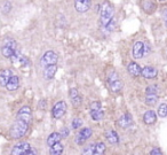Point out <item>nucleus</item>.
Segmentation results:
<instances>
[{
  "mask_svg": "<svg viewBox=\"0 0 167 155\" xmlns=\"http://www.w3.org/2000/svg\"><path fill=\"white\" fill-rule=\"evenodd\" d=\"M29 125L30 123L22 120V118H19L16 117V121L15 123L13 124L12 129H11V136L13 139H20L22 137L25 136V133L28 132L29 130Z\"/></svg>",
  "mask_w": 167,
  "mask_h": 155,
  "instance_id": "obj_1",
  "label": "nucleus"
},
{
  "mask_svg": "<svg viewBox=\"0 0 167 155\" xmlns=\"http://www.w3.org/2000/svg\"><path fill=\"white\" fill-rule=\"evenodd\" d=\"M113 7L109 3H104L100 11V22L103 27H105L113 19Z\"/></svg>",
  "mask_w": 167,
  "mask_h": 155,
  "instance_id": "obj_2",
  "label": "nucleus"
},
{
  "mask_svg": "<svg viewBox=\"0 0 167 155\" xmlns=\"http://www.w3.org/2000/svg\"><path fill=\"white\" fill-rule=\"evenodd\" d=\"M17 43L16 40H14L13 38H6L4 40V44L1 46V53L7 59H11L13 56V54L16 52L17 49Z\"/></svg>",
  "mask_w": 167,
  "mask_h": 155,
  "instance_id": "obj_3",
  "label": "nucleus"
},
{
  "mask_svg": "<svg viewBox=\"0 0 167 155\" xmlns=\"http://www.w3.org/2000/svg\"><path fill=\"white\" fill-rule=\"evenodd\" d=\"M108 84H109V88L110 90L113 92V93H119L123 88H124V84L123 82L119 80V76L117 72H110L108 75Z\"/></svg>",
  "mask_w": 167,
  "mask_h": 155,
  "instance_id": "obj_4",
  "label": "nucleus"
},
{
  "mask_svg": "<svg viewBox=\"0 0 167 155\" xmlns=\"http://www.w3.org/2000/svg\"><path fill=\"white\" fill-rule=\"evenodd\" d=\"M57 60H58L57 54H56L54 51H47V52L42 55V57H41V60H40V65H41L42 68H45V67L50 65V64H56V63H57Z\"/></svg>",
  "mask_w": 167,
  "mask_h": 155,
  "instance_id": "obj_5",
  "label": "nucleus"
},
{
  "mask_svg": "<svg viewBox=\"0 0 167 155\" xmlns=\"http://www.w3.org/2000/svg\"><path fill=\"white\" fill-rule=\"evenodd\" d=\"M66 108H68V106H66V102L65 101H58V102H56L54 105V107L52 108V116L54 118H56V120L63 117L65 115V113H66Z\"/></svg>",
  "mask_w": 167,
  "mask_h": 155,
  "instance_id": "obj_6",
  "label": "nucleus"
},
{
  "mask_svg": "<svg viewBox=\"0 0 167 155\" xmlns=\"http://www.w3.org/2000/svg\"><path fill=\"white\" fill-rule=\"evenodd\" d=\"M92 134H93V131H92L91 128H84V129H81V130L78 132V134L76 136L74 141H76L78 145H84V144L86 142V140H87L88 138H91Z\"/></svg>",
  "mask_w": 167,
  "mask_h": 155,
  "instance_id": "obj_7",
  "label": "nucleus"
},
{
  "mask_svg": "<svg viewBox=\"0 0 167 155\" xmlns=\"http://www.w3.org/2000/svg\"><path fill=\"white\" fill-rule=\"evenodd\" d=\"M31 149V145L29 142H20L12 148L11 155H24Z\"/></svg>",
  "mask_w": 167,
  "mask_h": 155,
  "instance_id": "obj_8",
  "label": "nucleus"
},
{
  "mask_svg": "<svg viewBox=\"0 0 167 155\" xmlns=\"http://www.w3.org/2000/svg\"><path fill=\"white\" fill-rule=\"evenodd\" d=\"M69 97H70V100H71V104L74 108H78L81 106V102H82V99H81V96L79 93V91L77 89H70L69 91Z\"/></svg>",
  "mask_w": 167,
  "mask_h": 155,
  "instance_id": "obj_9",
  "label": "nucleus"
},
{
  "mask_svg": "<svg viewBox=\"0 0 167 155\" xmlns=\"http://www.w3.org/2000/svg\"><path fill=\"white\" fill-rule=\"evenodd\" d=\"M92 5V0H74V8L79 13H86Z\"/></svg>",
  "mask_w": 167,
  "mask_h": 155,
  "instance_id": "obj_10",
  "label": "nucleus"
},
{
  "mask_svg": "<svg viewBox=\"0 0 167 155\" xmlns=\"http://www.w3.org/2000/svg\"><path fill=\"white\" fill-rule=\"evenodd\" d=\"M16 117L22 118V120H24V121L31 123V120H32V112H31V108H30L29 106H23V107L19 110Z\"/></svg>",
  "mask_w": 167,
  "mask_h": 155,
  "instance_id": "obj_11",
  "label": "nucleus"
},
{
  "mask_svg": "<svg viewBox=\"0 0 167 155\" xmlns=\"http://www.w3.org/2000/svg\"><path fill=\"white\" fill-rule=\"evenodd\" d=\"M144 56V43L136 41L133 46V57L139 60Z\"/></svg>",
  "mask_w": 167,
  "mask_h": 155,
  "instance_id": "obj_12",
  "label": "nucleus"
},
{
  "mask_svg": "<svg viewBox=\"0 0 167 155\" xmlns=\"http://www.w3.org/2000/svg\"><path fill=\"white\" fill-rule=\"evenodd\" d=\"M157 73H158V70L153 67H144L142 70H141V76L144 77V78L146 80H152L154 78V77H157Z\"/></svg>",
  "mask_w": 167,
  "mask_h": 155,
  "instance_id": "obj_13",
  "label": "nucleus"
},
{
  "mask_svg": "<svg viewBox=\"0 0 167 155\" xmlns=\"http://www.w3.org/2000/svg\"><path fill=\"white\" fill-rule=\"evenodd\" d=\"M133 124V117L129 113H125L118 121V125L123 129H127Z\"/></svg>",
  "mask_w": 167,
  "mask_h": 155,
  "instance_id": "obj_14",
  "label": "nucleus"
},
{
  "mask_svg": "<svg viewBox=\"0 0 167 155\" xmlns=\"http://www.w3.org/2000/svg\"><path fill=\"white\" fill-rule=\"evenodd\" d=\"M12 76H13V72L11 69H4L0 71V86L6 88V85Z\"/></svg>",
  "mask_w": 167,
  "mask_h": 155,
  "instance_id": "obj_15",
  "label": "nucleus"
},
{
  "mask_svg": "<svg viewBox=\"0 0 167 155\" xmlns=\"http://www.w3.org/2000/svg\"><path fill=\"white\" fill-rule=\"evenodd\" d=\"M57 71V64H50V65H47L44 68V77L49 81V80H53L54 76Z\"/></svg>",
  "mask_w": 167,
  "mask_h": 155,
  "instance_id": "obj_16",
  "label": "nucleus"
},
{
  "mask_svg": "<svg viewBox=\"0 0 167 155\" xmlns=\"http://www.w3.org/2000/svg\"><path fill=\"white\" fill-rule=\"evenodd\" d=\"M19 88H20V78H19V76L13 75L11 78H9L7 85H6V89H7L8 91H15V90H17Z\"/></svg>",
  "mask_w": 167,
  "mask_h": 155,
  "instance_id": "obj_17",
  "label": "nucleus"
},
{
  "mask_svg": "<svg viewBox=\"0 0 167 155\" xmlns=\"http://www.w3.org/2000/svg\"><path fill=\"white\" fill-rule=\"evenodd\" d=\"M143 121L145 124L148 125H151V124H154L156 121H157V115L153 110H146L143 115Z\"/></svg>",
  "mask_w": 167,
  "mask_h": 155,
  "instance_id": "obj_18",
  "label": "nucleus"
},
{
  "mask_svg": "<svg viewBox=\"0 0 167 155\" xmlns=\"http://www.w3.org/2000/svg\"><path fill=\"white\" fill-rule=\"evenodd\" d=\"M105 138L108 140V142H110L111 145H116L119 142V136L115 130H108L105 131Z\"/></svg>",
  "mask_w": 167,
  "mask_h": 155,
  "instance_id": "obj_19",
  "label": "nucleus"
},
{
  "mask_svg": "<svg viewBox=\"0 0 167 155\" xmlns=\"http://www.w3.org/2000/svg\"><path fill=\"white\" fill-rule=\"evenodd\" d=\"M142 8L146 14H152L156 11V4L152 0H142Z\"/></svg>",
  "mask_w": 167,
  "mask_h": 155,
  "instance_id": "obj_20",
  "label": "nucleus"
},
{
  "mask_svg": "<svg viewBox=\"0 0 167 155\" xmlns=\"http://www.w3.org/2000/svg\"><path fill=\"white\" fill-rule=\"evenodd\" d=\"M141 67L136 63V62H131L128 65H127V71L129 75L134 76V77H137L141 75Z\"/></svg>",
  "mask_w": 167,
  "mask_h": 155,
  "instance_id": "obj_21",
  "label": "nucleus"
},
{
  "mask_svg": "<svg viewBox=\"0 0 167 155\" xmlns=\"http://www.w3.org/2000/svg\"><path fill=\"white\" fill-rule=\"evenodd\" d=\"M61 139H62V138H61L60 132H53V133H50V134L48 136V138H47V146H48V147H52L53 145L60 142Z\"/></svg>",
  "mask_w": 167,
  "mask_h": 155,
  "instance_id": "obj_22",
  "label": "nucleus"
},
{
  "mask_svg": "<svg viewBox=\"0 0 167 155\" xmlns=\"http://www.w3.org/2000/svg\"><path fill=\"white\" fill-rule=\"evenodd\" d=\"M63 150H64V146L61 141L53 145L52 147H49V154L50 155H62Z\"/></svg>",
  "mask_w": 167,
  "mask_h": 155,
  "instance_id": "obj_23",
  "label": "nucleus"
},
{
  "mask_svg": "<svg viewBox=\"0 0 167 155\" xmlns=\"http://www.w3.org/2000/svg\"><path fill=\"white\" fill-rule=\"evenodd\" d=\"M91 116H92V120H93V121L100 122V121H102L103 117H104V110H103L102 108L91 110Z\"/></svg>",
  "mask_w": 167,
  "mask_h": 155,
  "instance_id": "obj_24",
  "label": "nucleus"
},
{
  "mask_svg": "<svg viewBox=\"0 0 167 155\" xmlns=\"http://www.w3.org/2000/svg\"><path fill=\"white\" fill-rule=\"evenodd\" d=\"M104 154H105V144L102 141H99L97 144H95L93 155H104Z\"/></svg>",
  "mask_w": 167,
  "mask_h": 155,
  "instance_id": "obj_25",
  "label": "nucleus"
},
{
  "mask_svg": "<svg viewBox=\"0 0 167 155\" xmlns=\"http://www.w3.org/2000/svg\"><path fill=\"white\" fill-rule=\"evenodd\" d=\"M158 101V94H146L145 96V105L152 107Z\"/></svg>",
  "mask_w": 167,
  "mask_h": 155,
  "instance_id": "obj_26",
  "label": "nucleus"
},
{
  "mask_svg": "<svg viewBox=\"0 0 167 155\" xmlns=\"http://www.w3.org/2000/svg\"><path fill=\"white\" fill-rule=\"evenodd\" d=\"M0 9L4 14H8L12 9V4L8 1V0H4V1L0 4Z\"/></svg>",
  "mask_w": 167,
  "mask_h": 155,
  "instance_id": "obj_27",
  "label": "nucleus"
},
{
  "mask_svg": "<svg viewBox=\"0 0 167 155\" xmlns=\"http://www.w3.org/2000/svg\"><path fill=\"white\" fill-rule=\"evenodd\" d=\"M157 114L159 117H166L167 116V104L159 105V107L157 109Z\"/></svg>",
  "mask_w": 167,
  "mask_h": 155,
  "instance_id": "obj_28",
  "label": "nucleus"
},
{
  "mask_svg": "<svg viewBox=\"0 0 167 155\" xmlns=\"http://www.w3.org/2000/svg\"><path fill=\"white\" fill-rule=\"evenodd\" d=\"M94 148H95V144H89L82 149L80 155H93L94 154Z\"/></svg>",
  "mask_w": 167,
  "mask_h": 155,
  "instance_id": "obj_29",
  "label": "nucleus"
},
{
  "mask_svg": "<svg viewBox=\"0 0 167 155\" xmlns=\"http://www.w3.org/2000/svg\"><path fill=\"white\" fill-rule=\"evenodd\" d=\"M158 92H159V89H158L157 85H150L145 90L146 94H158Z\"/></svg>",
  "mask_w": 167,
  "mask_h": 155,
  "instance_id": "obj_30",
  "label": "nucleus"
},
{
  "mask_svg": "<svg viewBox=\"0 0 167 155\" xmlns=\"http://www.w3.org/2000/svg\"><path fill=\"white\" fill-rule=\"evenodd\" d=\"M116 25H117V22H116L115 17H113V19H112V20H111V21H110V22H109V23H108V24H107L104 28H105L108 31H112V30L116 28Z\"/></svg>",
  "mask_w": 167,
  "mask_h": 155,
  "instance_id": "obj_31",
  "label": "nucleus"
},
{
  "mask_svg": "<svg viewBox=\"0 0 167 155\" xmlns=\"http://www.w3.org/2000/svg\"><path fill=\"white\" fill-rule=\"evenodd\" d=\"M72 129H74V130H77V129H80V126L82 125V121L80 120V118H74L73 121H72Z\"/></svg>",
  "mask_w": 167,
  "mask_h": 155,
  "instance_id": "obj_32",
  "label": "nucleus"
},
{
  "mask_svg": "<svg viewBox=\"0 0 167 155\" xmlns=\"http://www.w3.org/2000/svg\"><path fill=\"white\" fill-rule=\"evenodd\" d=\"M60 134H61V138H66V137L70 134V130H69L68 128H63V129L61 130Z\"/></svg>",
  "mask_w": 167,
  "mask_h": 155,
  "instance_id": "obj_33",
  "label": "nucleus"
},
{
  "mask_svg": "<svg viewBox=\"0 0 167 155\" xmlns=\"http://www.w3.org/2000/svg\"><path fill=\"white\" fill-rule=\"evenodd\" d=\"M99 108H102V107H101V102H100V101H93V102L91 104V110L99 109Z\"/></svg>",
  "mask_w": 167,
  "mask_h": 155,
  "instance_id": "obj_34",
  "label": "nucleus"
},
{
  "mask_svg": "<svg viewBox=\"0 0 167 155\" xmlns=\"http://www.w3.org/2000/svg\"><path fill=\"white\" fill-rule=\"evenodd\" d=\"M150 155H162V152L160 150V148L158 147H153L150 152Z\"/></svg>",
  "mask_w": 167,
  "mask_h": 155,
  "instance_id": "obj_35",
  "label": "nucleus"
},
{
  "mask_svg": "<svg viewBox=\"0 0 167 155\" xmlns=\"http://www.w3.org/2000/svg\"><path fill=\"white\" fill-rule=\"evenodd\" d=\"M150 51H151V48H150L149 44H144V56H145V55H148Z\"/></svg>",
  "mask_w": 167,
  "mask_h": 155,
  "instance_id": "obj_36",
  "label": "nucleus"
},
{
  "mask_svg": "<svg viewBox=\"0 0 167 155\" xmlns=\"http://www.w3.org/2000/svg\"><path fill=\"white\" fill-rule=\"evenodd\" d=\"M24 155H37V150L36 149H33V148H31L27 154H24Z\"/></svg>",
  "mask_w": 167,
  "mask_h": 155,
  "instance_id": "obj_37",
  "label": "nucleus"
},
{
  "mask_svg": "<svg viewBox=\"0 0 167 155\" xmlns=\"http://www.w3.org/2000/svg\"><path fill=\"white\" fill-rule=\"evenodd\" d=\"M164 20H165V25L167 28V11L164 12Z\"/></svg>",
  "mask_w": 167,
  "mask_h": 155,
  "instance_id": "obj_38",
  "label": "nucleus"
},
{
  "mask_svg": "<svg viewBox=\"0 0 167 155\" xmlns=\"http://www.w3.org/2000/svg\"><path fill=\"white\" fill-rule=\"evenodd\" d=\"M161 1H162V0H161Z\"/></svg>",
  "mask_w": 167,
  "mask_h": 155,
  "instance_id": "obj_39",
  "label": "nucleus"
}]
</instances>
